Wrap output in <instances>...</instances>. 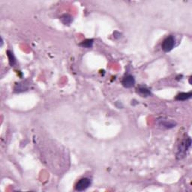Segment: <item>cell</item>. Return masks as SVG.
<instances>
[{
    "mask_svg": "<svg viewBox=\"0 0 192 192\" xmlns=\"http://www.w3.org/2000/svg\"><path fill=\"white\" fill-rule=\"evenodd\" d=\"M61 20L65 25H69L72 22L73 18L69 14H63L61 17Z\"/></svg>",
    "mask_w": 192,
    "mask_h": 192,
    "instance_id": "52a82bcc",
    "label": "cell"
},
{
    "mask_svg": "<svg viewBox=\"0 0 192 192\" xmlns=\"http://www.w3.org/2000/svg\"><path fill=\"white\" fill-rule=\"evenodd\" d=\"M158 125L160 126H162V127L167 128H171L175 127V123H173L171 121L165 120L164 119H158Z\"/></svg>",
    "mask_w": 192,
    "mask_h": 192,
    "instance_id": "8992f818",
    "label": "cell"
},
{
    "mask_svg": "<svg viewBox=\"0 0 192 192\" xmlns=\"http://www.w3.org/2000/svg\"><path fill=\"white\" fill-rule=\"evenodd\" d=\"M91 183L92 181L89 178H83L77 182L75 185V189L78 191H84L91 185Z\"/></svg>",
    "mask_w": 192,
    "mask_h": 192,
    "instance_id": "3957f363",
    "label": "cell"
},
{
    "mask_svg": "<svg viewBox=\"0 0 192 192\" xmlns=\"http://www.w3.org/2000/svg\"><path fill=\"white\" fill-rule=\"evenodd\" d=\"M175 44H176L175 38L172 36H168V38H166V39L164 40L163 43H162V50L166 53L170 52V51L172 50L173 48L175 47Z\"/></svg>",
    "mask_w": 192,
    "mask_h": 192,
    "instance_id": "7a4b0ae2",
    "label": "cell"
},
{
    "mask_svg": "<svg viewBox=\"0 0 192 192\" xmlns=\"http://www.w3.org/2000/svg\"><path fill=\"white\" fill-rule=\"evenodd\" d=\"M93 39H86L80 44V46L85 48H91L93 45Z\"/></svg>",
    "mask_w": 192,
    "mask_h": 192,
    "instance_id": "ba28073f",
    "label": "cell"
},
{
    "mask_svg": "<svg viewBox=\"0 0 192 192\" xmlns=\"http://www.w3.org/2000/svg\"><path fill=\"white\" fill-rule=\"evenodd\" d=\"M191 145V140L190 137L184 139L179 143L178 146V151H177L176 153L177 159H182V158H183L185 156Z\"/></svg>",
    "mask_w": 192,
    "mask_h": 192,
    "instance_id": "6da1fadb",
    "label": "cell"
},
{
    "mask_svg": "<svg viewBox=\"0 0 192 192\" xmlns=\"http://www.w3.org/2000/svg\"><path fill=\"white\" fill-rule=\"evenodd\" d=\"M192 96V92H182V93L179 94L176 96V100L177 101H181V102H183V101L188 100L189 99H191Z\"/></svg>",
    "mask_w": 192,
    "mask_h": 192,
    "instance_id": "5b68a950",
    "label": "cell"
},
{
    "mask_svg": "<svg viewBox=\"0 0 192 192\" xmlns=\"http://www.w3.org/2000/svg\"><path fill=\"white\" fill-rule=\"evenodd\" d=\"M7 54H8V59H9L10 65H11V66H14L16 63V59H15V57H14V54H13V53L10 50L7 51Z\"/></svg>",
    "mask_w": 192,
    "mask_h": 192,
    "instance_id": "30bf717a",
    "label": "cell"
},
{
    "mask_svg": "<svg viewBox=\"0 0 192 192\" xmlns=\"http://www.w3.org/2000/svg\"><path fill=\"white\" fill-rule=\"evenodd\" d=\"M123 86L125 88H131L135 84V79L132 75H126L122 81Z\"/></svg>",
    "mask_w": 192,
    "mask_h": 192,
    "instance_id": "277c9868",
    "label": "cell"
},
{
    "mask_svg": "<svg viewBox=\"0 0 192 192\" xmlns=\"http://www.w3.org/2000/svg\"><path fill=\"white\" fill-rule=\"evenodd\" d=\"M137 92L140 94L141 95H143V97H146V96H149V95H151V92L148 89L145 87H140L139 89H137Z\"/></svg>",
    "mask_w": 192,
    "mask_h": 192,
    "instance_id": "9c48e42d",
    "label": "cell"
}]
</instances>
